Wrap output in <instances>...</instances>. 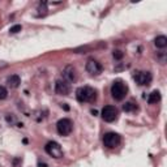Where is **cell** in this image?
<instances>
[{
  "label": "cell",
  "instance_id": "obj_13",
  "mask_svg": "<svg viewBox=\"0 0 167 167\" xmlns=\"http://www.w3.org/2000/svg\"><path fill=\"white\" fill-rule=\"evenodd\" d=\"M154 45H156L158 49H165L167 46V38L165 35H159V37H157L156 41H154Z\"/></svg>",
  "mask_w": 167,
  "mask_h": 167
},
{
  "label": "cell",
  "instance_id": "obj_6",
  "mask_svg": "<svg viewBox=\"0 0 167 167\" xmlns=\"http://www.w3.org/2000/svg\"><path fill=\"white\" fill-rule=\"evenodd\" d=\"M101 115H102V119L105 122L112 123L114 120H116V118H118V110L114 106H106L102 110V114Z\"/></svg>",
  "mask_w": 167,
  "mask_h": 167
},
{
  "label": "cell",
  "instance_id": "obj_14",
  "mask_svg": "<svg viewBox=\"0 0 167 167\" xmlns=\"http://www.w3.org/2000/svg\"><path fill=\"white\" fill-rule=\"evenodd\" d=\"M137 109V106L133 103V102H125L124 105H123V110L125 111V112H132V111H135Z\"/></svg>",
  "mask_w": 167,
  "mask_h": 167
},
{
  "label": "cell",
  "instance_id": "obj_15",
  "mask_svg": "<svg viewBox=\"0 0 167 167\" xmlns=\"http://www.w3.org/2000/svg\"><path fill=\"white\" fill-rule=\"evenodd\" d=\"M8 97V90L4 86H0V99H5Z\"/></svg>",
  "mask_w": 167,
  "mask_h": 167
},
{
  "label": "cell",
  "instance_id": "obj_2",
  "mask_svg": "<svg viewBox=\"0 0 167 167\" xmlns=\"http://www.w3.org/2000/svg\"><path fill=\"white\" fill-rule=\"evenodd\" d=\"M127 90L128 89L125 86V84H123L122 81H115L111 86V95L114 99L122 101V99H124L125 95H127Z\"/></svg>",
  "mask_w": 167,
  "mask_h": 167
},
{
  "label": "cell",
  "instance_id": "obj_10",
  "mask_svg": "<svg viewBox=\"0 0 167 167\" xmlns=\"http://www.w3.org/2000/svg\"><path fill=\"white\" fill-rule=\"evenodd\" d=\"M135 80L139 85H149L152 82V75L149 72H139L135 75Z\"/></svg>",
  "mask_w": 167,
  "mask_h": 167
},
{
  "label": "cell",
  "instance_id": "obj_12",
  "mask_svg": "<svg viewBox=\"0 0 167 167\" xmlns=\"http://www.w3.org/2000/svg\"><path fill=\"white\" fill-rule=\"evenodd\" d=\"M159 101H161V94H159V92L154 90V92H152L150 94H149V97H148V102L150 103V105L157 103V102H159Z\"/></svg>",
  "mask_w": 167,
  "mask_h": 167
},
{
  "label": "cell",
  "instance_id": "obj_11",
  "mask_svg": "<svg viewBox=\"0 0 167 167\" xmlns=\"http://www.w3.org/2000/svg\"><path fill=\"white\" fill-rule=\"evenodd\" d=\"M20 84H21V79H20V76H17V75H12L11 77H8V85L11 88H19L20 86Z\"/></svg>",
  "mask_w": 167,
  "mask_h": 167
},
{
  "label": "cell",
  "instance_id": "obj_9",
  "mask_svg": "<svg viewBox=\"0 0 167 167\" xmlns=\"http://www.w3.org/2000/svg\"><path fill=\"white\" fill-rule=\"evenodd\" d=\"M77 79V72H76V68L72 67V65H68L65 67L63 71V80H65L67 82H73Z\"/></svg>",
  "mask_w": 167,
  "mask_h": 167
},
{
  "label": "cell",
  "instance_id": "obj_7",
  "mask_svg": "<svg viewBox=\"0 0 167 167\" xmlns=\"http://www.w3.org/2000/svg\"><path fill=\"white\" fill-rule=\"evenodd\" d=\"M86 71L90 75L97 76L102 72V65H101L97 60H94V59H89L88 63H86Z\"/></svg>",
  "mask_w": 167,
  "mask_h": 167
},
{
  "label": "cell",
  "instance_id": "obj_19",
  "mask_svg": "<svg viewBox=\"0 0 167 167\" xmlns=\"http://www.w3.org/2000/svg\"><path fill=\"white\" fill-rule=\"evenodd\" d=\"M20 162H21L20 159H15V161H13V165H15V167H17V166H19V163H20Z\"/></svg>",
  "mask_w": 167,
  "mask_h": 167
},
{
  "label": "cell",
  "instance_id": "obj_8",
  "mask_svg": "<svg viewBox=\"0 0 167 167\" xmlns=\"http://www.w3.org/2000/svg\"><path fill=\"white\" fill-rule=\"evenodd\" d=\"M55 92L60 95H68L69 92H71L69 82H67L65 80H58L56 85H55Z\"/></svg>",
  "mask_w": 167,
  "mask_h": 167
},
{
  "label": "cell",
  "instance_id": "obj_18",
  "mask_svg": "<svg viewBox=\"0 0 167 167\" xmlns=\"http://www.w3.org/2000/svg\"><path fill=\"white\" fill-rule=\"evenodd\" d=\"M38 11L41 12L42 15H45V13H46V11H47V8H46V3H42L39 7H38Z\"/></svg>",
  "mask_w": 167,
  "mask_h": 167
},
{
  "label": "cell",
  "instance_id": "obj_16",
  "mask_svg": "<svg viewBox=\"0 0 167 167\" xmlns=\"http://www.w3.org/2000/svg\"><path fill=\"white\" fill-rule=\"evenodd\" d=\"M112 55H114V58L116 59V60H120V59H123L124 54H123L120 50H115V51H114V54H112Z\"/></svg>",
  "mask_w": 167,
  "mask_h": 167
},
{
  "label": "cell",
  "instance_id": "obj_20",
  "mask_svg": "<svg viewBox=\"0 0 167 167\" xmlns=\"http://www.w3.org/2000/svg\"><path fill=\"white\" fill-rule=\"evenodd\" d=\"M39 166H41V167H47L46 163H42V162H39Z\"/></svg>",
  "mask_w": 167,
  "mask_h": 167
},
{
  "label": "cell",
  "instance_id": "obj_1",
  "mask_svg": "<svg viewBox=\"0 0 167 167\" xmlns=\"http://www.w3.org/2000/svg\"><path fill=\"white\" fill-rule=\"evenodd\" d=\"M76 98L79 102L84 103V102H94L97 99V93H95L94 89L85 86V88H79L76 90Z\"/></svg>",
  "mask_w": 167,
  "mask_h": 167
},
{
  "label": "cell",
  "instance_id": "obj_4",
  "mask_svg": "<svg viewBox=\"0 0 167 167\" xmlns=\"http://www.w3.org/2000/svg\"><path fill=\"white\" fill-rule=\"evenodd\" d=\"M45 149H46L47 154H49V156H51V157H54V158H62V157H63V149H62V146L59 145L58 142H55V141L47 142L46 146H45Z\"/></svg>",
  "mask_w": 167,
  "mask_h": 167
},
{
  "label": "cell",
  "instance_id": "obj_17",
  "mask_svg": "<svg viewBox=\"0 0 167 167\" xmlns=\"http://www.w3.org/2000/svg\"><path fill=\"white\" fill-rule=\"evenodd\" d=\"M21 25H15V26H12L11 29H9V32H11V34H16V33H19V32H21Z\"/></svg>",
  "mask_w": 167,
  "mask_h": 167
},
{
  "label": "cell",
  "instance_id": "obj_5",
  "mask_svg": "<svg viewBox=\"0 0 167 167\" xmlns=\"http://www.w3.org/2000/svg\"><path fill=\"white\" fill-rule=\"evenodd\" d=\"M103 144L107 148L114 149V148H116L119 144H120V136H119L118 133H114V132L106 133L103 136Z\"/></svg>",
  "mask_w": 167,
  "mask_h": 167
},
{
  "label": "cell",
  "instance_id": "obj_3",
  "mask_svg": "<svg viewBox=\"0 0 167 167\" xmlns=\"http://www.w3.org/2000/svg\"><path fill=\"white\" fill-rule=\"evenodd\" d=\"M56 129H58V133H59V135H62V136H68V135H71V132H72L73 124H72V122H71L69 119L64 118V119H60V120L58 122Z\"/></svg>",
  "mask_w": 167,
  "mask_h": 167
}]
</instances>
